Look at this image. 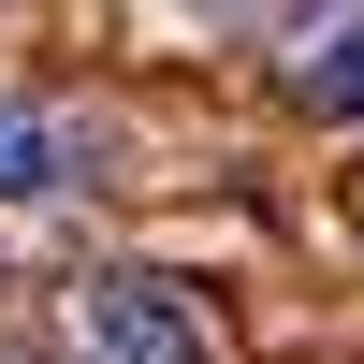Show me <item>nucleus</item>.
<instances>
[{
	"mask_svg": "<svg viewBox=\"0 0 364 364\" xmlns=\"http://www.w3.org/2000/svg\"><path fill=\"white\" fill-rule=\"evenodd\" d=\"M58 161H73V146H58V117H44V102H0V204H44Z\"/></svg>",
	"mask_w": 364,
	"mask_h": 364,
	"instance_id": "obj_2",
	"label": "nucleus"
},
{
	"mask_svg": "<svg viewBox=\"0 0 364 364\" xmlns=\"http://www.w3.org/2000/svg\"><path fill=\"white\" fill-rule=\"evenodd\" d=\"M73 336H87V364H219L204 306H190L175 277H146V262H117V277L73 291Z\"/></svg>",
	"mask_w": 364,
	"mask_h": 364,
	"instance_id": "obj_1",
	"label": "nucleus"
},
{
	"mask_svg": "<svg viewBox=\"0 0 364 364\" xmlns=\"http://www.w3.org/2000/svg\"><path fill=\"white\" fill-rule=\"evenodd\" d=\"M306 87H321L336 117H364V15H350V29H321V58H306Z\"/></svg>",
	"mask_w": 364,
	"mask_h": 364,
	"instance_id": "obj_3",
	"label": "nucleus"
}]
</instances>
